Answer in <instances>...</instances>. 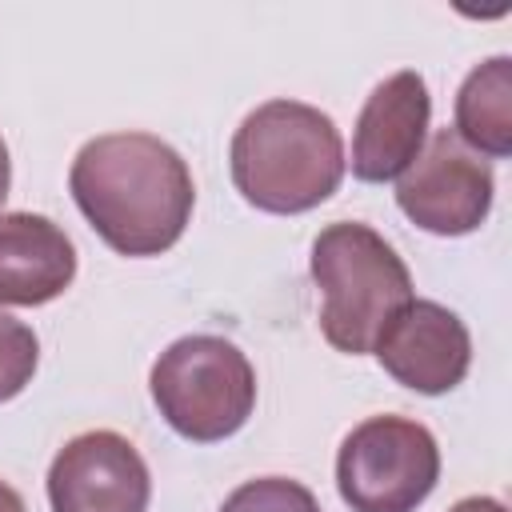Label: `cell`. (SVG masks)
I'll return each instance as SVG.
<instances>
[{
    "label": "cell",
    "instance_id": "1",
    "mask_svg": "<svg viewBox=\"0 0 512 512\" xmlns=\"http://www.w3.org/2000/svg\"><path fill=\"white\" fill-rule=\"evenodd\" d=\"M68 188L92 232L120 256L168 252L196 204L184 156L152 132H108L88 140L68 172Z\"/></svg>",
    "mask_w": 512,
    "mask_h": 512
},
{
    "label": "cell",
    "instance_id": "2",
    "mask_svg": "<svg viewBox=\"0 0 512 512\" xmlns=\"http://www.w3.org/2000/svg\"><path fill=\"white\" fill-rule=\"evenodd\" d=\"M236 192L272 216H296L324 204L344 180V140L328 112L300 100L252 108L228 148Z\"/></svg>",
    "mask_w": 512,
    "mask_h": 512
},
{
    "label": "cell",
    "instance_id": "3",
    "mask_svg": "<svg viewBox=\"0 0 512 512\" xmlns=\"http://www.w3.org/2000/svg\"><path fill=\"white\" fill-rule=\"evenodd\" d=\"M312 280L324 296L320 332L336 352L364 356L412 300V276L396 248L360 220H336L312 240Z\"/></svg>",
    "mask_w": 512,
    "mask_h": 512
},
{
    "label": "cell",
    "instance_id": "4",
    "mask_svg": "<svg viewBox=\"0 0 512 512\" xmlns=\"http://www.w3.org/2000/svg\"><path fill=\"white\" fill-rule=\"evenodd\" d=\"M148 388L168 428L192 444L228 440L256 408V372L248 356L232 340L208 332L172 340L156 356Z\"/></svg>",
    "mask_w": 512,
    "mask_h": 512
},
{
    "label": "cell",
    "instance_id": "5",
    "mask_svg": "<svg viewBox=\"0 0 512 512\" xmlns=\"http://www.w3.org/2000/svg\"><path fill=\"white\" fill-rule=\"evenodd\" d=\"M436 480V436L404 416H368L336 452V488L352 512H416Z\"/></svg>",
    "mask_w": 512,
    "mask_h": 512
},
{
    "label": "cell",
    "instance_id": "6",
    "mask_svg": "<svg viewBox=\"0 0 512 512\" xmlns=\"http://www.w3.org/2000/svg\"><path fill=\"white\" fill-rule=\"evenodd\" d=\"M492 168L452 128L424 140L420 156L396 180L400 212L432 236H468L492 212Z\"/></svg>",
    "mask_w": 512,
    "mask_h": 512
},
{
    "label": "cell",
    "instance_id": "7",
    "mask_svg": "<svg viewBox=\"0 0 512 512\" xmlns=\"http://www.w3.org/2000/svg\"><path fill=\"white\" fill-rule=\"evenodd\" d=\"M148 496V464L136 452V444L120 432H80L52 456V512H148Z\"/></svg>",
    "mask_w": 512,
    "mask_h": 512
},
{
    "label": "cell",
    "instance_id": "8",
    "mask_svg": "<svg viewBox=\"0 0 512 512\" xmlns=\"http://www.w3.org/2000/svg\"><path fill=\"white\" fill-rule=\"evenodd\" d=\"M372 352L396 384L420 396H444L468 376L472 336L452 308L436 300H408Z\"/></svg>",
    "mask_w": 512,
    "mask_h": 512
},
{
    "label": "cell",
    "instance_id": "9",
    "mask_svg": "<svg viewBox=\"0 0 512 512\" xmlns=\"http://www.w3.org/2000/svg\"><path fill=\"white\" fill-rule=\"evenodd\" d=\"M432 100L420 72H396L372 88L352 132V176L384 184L404 176L428 140Z\"/></svg>",
    "mask_w": 512,
    "mask_h": 512
},
{
    "label": "cell",
    "instance_id": "10",
    "mask_svg": "<svg viewBox=\"0 0 512 512\" xmlns=\"http://www.w3.org/2000/svg\"><path fill=\"white\" fill-rule=\"evenodd\" d=\"M76 280V248L68 232L40 212L0 216V304L40 308Z\"/></svg>",
    "mask_w": 512,
    "mask_h": 512
},
{
    "label": "cell",
    "instance_id": "11",
    "mask_svg": "<svg viewBox=\"0 0 512 512\" xmlns=\"http://www.w3.org/2000/svg\"><path fill=\"white\" fill-rule=\"evenodd\" d=\"M452 132L476 156L504 160L512 152V60L508 56H492L464 76L456 92Z\"/></svg>",
    "mask_w": 512,
    "mask_h": 512
},
{
    "label": "cell",
    "instance_id": "12",
    "mask_svg": "<svg viewBox=\"0 0 512 512\" xmlns=\"http://www.w3.org/2000/svg\"><path fill=\"white\" fill-rule=\"evenodd\" d=\"M220 512H320L316 496L300 484V480H288V476H260V480H248L240 484L224 504Z\"/></svg>",
    "mask_w": 512,
    "mask_h": 512
},
{
    "label": "cell",
    "instance_id": "13",
    "mask_svg": "<svg viewBox=\"0 0 512 512\" xmlns=\"http://www.w3.org/2000/svg\"><path fill=\"white\" fill-rule=\"evenodd\" d=\"M40 364V340L28 324L0 312V404L20 396L32 384V372Z\"/></svg>",
    "mask_w": 512,
    "mask_h": 512
},
{
    "label": "cell",
    "instance_id": "14",
    "mask_svg": "<svg viewBox=\"0 0 512 512\" xmlns=\"http://www.w3.org/2000/svg\"><path fill=\"white\" fill-rule=\"evenodd\" d=\"M448 512H508L496 496H464V500H456Z\"/></svg>",
    "mask_w": 512,
    "mask_h": 512
},
{
    "label": "cell",
    "instance_id": "15",
    "mask_svg": "<svg viewBox=\"0 0 512 512\" xmlns=\"http://www.w3.org/2000/svg\"><path fill=\"white\" fill-rule=\"evenodd\" d=\"M8 188H12V160H8V144L0 136V204L8 200Z\"/></svg>",
    "mask_w": 512,
    "mask_h": 512
},
{
    "label": "cell",
    "instance_id": "16",
    "mask_svg": "<svg viewBox=\"0 0 512 512\" xmlns=\"http://www.w3.org/2000/svg\"><path fill=\"white\" fill-rule=\"evenodd\" d=\"M0 512H28L24 508V496L12 484H4V480H0Z\"/></svg>",
    "mask_w": 512,
    "mask_h": 512
}]
</instances>
